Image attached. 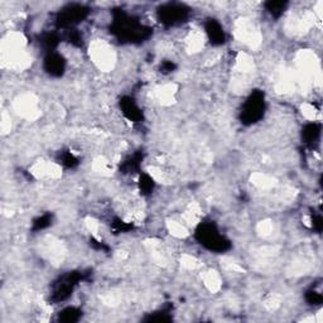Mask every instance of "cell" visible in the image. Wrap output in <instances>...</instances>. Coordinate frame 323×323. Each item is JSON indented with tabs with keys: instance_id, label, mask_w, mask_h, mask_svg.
<instances>
[{
	"instance_id": "cell-3",
	"label": "cell",
	"mask_w": 323,
	"mask_h": 323,
	"mask_svg": "<svg viewBox=\"0 0 323 323\" xmlns=\"http://www.w3.org/2000/svg\"><path fill=\"white\" fill-rule=\"evenodd\" d=\"M266 104L265 95L263 91L254 90L250 95L246 98L245 103L243 104L240 113V120L244 125H253L258 123L265 113Z\"/></svg>"
},
{
	"instance_id": "cell-6",
	"label": "cell",
	"mask_w": 323,
	"mask_h": 323,
	"mask_svg": "<svg viewBox=\"0 0 323 323\" xmlns=\"http://www.w3.org/2000/svg\"><path fill=\"white\" fill-rule=\"evenodd\" d=\"M158 19L165 27H174L187 22L191 15V9L180 3H165L158 8Z\"/></svg>"
},
{
	"instance_id": "cell-14",
	"label": "cell",
	"mask_w": 323,
	"mask_h": 323,
	"mask_svg": "<svg viewBox=\"0 0 323 323\" xmlns=\"http://www.w3.org/2000/svg\"><path fill=\"white\" fill-rule=\"evenodd\" d=\"M265 9L268 10L269 14L274 18H279L284 12H286L287 7H288V2H274V0H269L264 4Z\"/></svg>"
},
{
	"instance_id": "cell-15",
	"label": "cell",
	"mask_w": 323,
	"mask_h": 323,
	"mask_svg": "<svg viewBox=\"0 0 323 323\" xmlns=\"http://www.w3.org/2000/svg\"><path fill=\"white\" fill-rule=\"evenodd\" d=\"M52 218L53 216L51 215V213H44V215L38 216V217L33 221L32 230L38 233V231H42L44 230V228L50 227V226L52 225Z\"/></svg>"
},
{
	"instance_id": "cell-9",
	"label": "cell",
	"mask_w": 323,
	"mask_h": 323,
	"mask_svg": "<svg viewBox=\"0 0 323 323\" xmlns=\"http://www.w3.org/2000/svg\"><path fill=\"white\" fill-rule=\"evenodd\" d=\"M205 30L211 44L221 45L226 42L225 30L218 20L207 19V22L205 23Z\"/></svg>"
},
{
	"instance_id": "cell-2",
	"label": "cell",
	"mask_w": 323,
	"mask_h": 323,
	"mask_svg": "<svg viewBox=\"0 0 323 323\" xmlns=\"http://www.w3.org/2000/svg\"><path fill=\"white\" fill-rule=\"evenodd\" d=\"M195 238L201 245L213 253H225L230 250V240L225 238L213 221H203L197 226Z\"/></svg>"
},
{
	"instance_id": "cell-20",
	"label": "cell",
	"mask_w": 323,
	"mask_h": 323,
	"mask_svg": "<svg viewBox=\"0 0 323 323\" xmlns=\"http://www.w3.org/2000/svg\"><path fill=\"white\" fill-rule=\"evenodd\" d=\"M306 299L309 304H321L322 302V296L316 291H309L307 292Z\"/></svg>"
},
{
	"instance_id": "cell-5",
	"label": "cell",
	"mask_w": 323,
	"mask_h": 323,
	"mask_svg": "<svg viewBox=\"0 0 323 323\" xmlns=\"http://www.w3.org/2000/svg\"><path fill=\"white\" fill-rule=\"evenodd\" d=\"M90 9L82 4H68L60 9L56 15V25L62 29H72L87 18Z\"/></svg>"
},
{
	"instance_id": "cell-13",
	"label": "cell",
	"mask_w": 323,
	"mask_h": 323,
	"mask_svg": "<svg viewBox=\"0 0 323 323\" xmlns=\"http://www.w3.org/2000/svg\"><path fill=\"white\" fill-rule=\"evenodd\" d=\"M138 186L142 195L148 196L151 195V193L154 191V188H156V182H154L152 175L147 174V173H143V174H141V177H139Z\"/></svg>"
},
{
	"instance_id": "cell-16",
	"label": "cell",
	"mask_w": 323,
	"mask_h": 323,
	"mask_svg": "<svg viewBox=\"0 0 323 323\" xmlns=\"http://www.w3.org/2000/svg\"><path fill=\"white\" fill-rule=\"evenodd\" d=\"M80 313H81L80 309L75 308V307H68V308H65L60 313V321L67 322V323L76 322L78 321Z\"/></svg>"
},
{
	"instance_id": "cell-17",
	"label": "cell",
	"mask_w": 323,
	"mask_h": 323,
	"mask_svg": "<svg viewBox=\"0 0 323 323\" xmlns=\"http://www.w3.org/2000/svg\"><path fill=\"white\" fill-rule=\"evenodd\" d=\"M66 38H67L68 43L75 45V47H81V45L83 44L82 34L80 33V30L75 29V28H72V29H67Z\"/></svg>"
},
{
	"instance_id": "cell-23",
	"label": "cell",
	"mask_w": 323,
	"mask_h": 323,
	"mask_svg": "<svg viewBox=\"0 0 323 323\" xmlns=\"http://www.w3.org/2000/svg\"><path fill=\"white\" fill-rule=\"evenodd\" d=\"M90 244L96 249V250H101V251H108L109 250V248L105 245V244L101 243V241H99V240H95V239H91Z\"/></svg>"
},
{
	"instance_id": "cell-19",
	"label": "cell",
	"mask_w": 323,
	"mask_h": 323,
	"mask_svg": "<svg viewBox=\"0 0 323 323\" xmlns=\"http://www.w3.org/2000/svg\"><path fill=\"white\" fill-rule=\"evenodd\" d=\"M111 226H113L114 231H116V233H128V231L133 230L134 227L133 223L126 222V221L121 220V218H115L113 223H111Z\"/></svg>"
},
{
	"instance_id": "cell-12",
	"label": "cell",
	"mask_w": 323,
	"mask_h": 323,
	"mask_svg": "<svg viewBox=\"0 0 323 323\" xmlns=\"http://www.w3.org/2000/svg\"><path fill=\"white\" fill-rule=\"evenodd\" d=\"M60 40L61 38L58 37L57 33L47 32V33H43V34L39 37V44L42 45V47L44 48L48 53H50V52H55L57 45L60 44Z\"/></svg>"
},
{
	"instance_id": "cell-11",
	"label": "cell",
	"mask_w": 323,
	"mask_h": 323,
	"mask_svg": "<svg viewBox=\"0 0 323 323\" xmlns=\"http://www.w3.org/2000/svg\"><path fill=\"white\" fill-rule=\"evenodd\" d=\"M142 162H143V153H142V152H135V153L129 156L126 159H124V162L121 163V173H124V174H130V173L138 172L139 168H141L142 165Z\"/></svg>"
},
{
	"instance_id": "cell-7",
	"label": "cell",
	"mask_w": 323,
	"mask_h": 323,
	"mask_svg": "<svg viewBox=\"0 0 323 323\" xmlns=\"http://www.w3.org/2000/svg\"><path fill=\"white\" fill-rule=\"evenodd\" d=\"M43 68L52 77H61L66 71V60L57 52H50L43 61Z\"/></svg>"
},
{
	"instance_id": "cell-10",
	"label": "cell",
	"mask_w": 323,
	"mask_h": 323,
	"mask_svg": "<svg viewBox=\"0 0 323 323\" xmlns=\"http://www.w3.org/2000/svg\"><path fill=\"white\" fill-rule=\"evenodd\" d=\"M319 136H321V125L317 123H309L304 125L302 129V139H303L304 144L309 147H313L318 142Z\"/></svg>"
},
{
	"instance_id": "cell-1",
	"label": "cell",
	"mask_w": 323,
	"mask_h": 323,
	"mask_svg": "<svg viewBox=\"0 0 323 323\" xmlns=\"http://www.w3.org/2000/svg\"><path fill=\"white\" fill-rule=\"evenodd\" d=\"M110 32L120 42L141 43L151 37L153 29L142 24L138 18L128 14L125 10L114 9Z\"/></svg>"
},
{
	"instance_id": "cell-18",
	"label": "cell",
	"mask_w": 323,
	"mask_h": 323,
	"mask_svg": "<svg viewBox=\"0 0 323 323\" xmlns=\"http://www.w3.org/2000/svg\"><path fill=\"white\" fill-rule=\"evenodd\" d=\"M60 163L62 165H65L66 168H75L78 165V159L76 158L75 154H72L68 151H65L62 153H60Z\"/></svg>"
},
{
	"instance_id": "cell-21",
	"label": "cell",
	"mask_w": 323,
	"mask_h": 323,
	"mask_svg": "<svg viewBox=\"0 0 323 323\" xmlns=\"http://www.w3.org/2000/svg\"><path fill=\"white\" fill-rule=\"evenodd\" d=\"M175 70V63L172 61H163L161 65L162 73H170Z\"/></svg>"
},
{
	"instance_id": "cell-8",
	"label": "cell",
	"mask_w": 323,
	"mask_h": 323,
	"mask_svg": "<svg viewBox=\"0 0 323 323\" xmlns=\"http://www.w3.org/2000/svg\"><path fill=\"white\" fill-rule=\"evenodd\" d=\"M120 109L123 115L131 123H139L143 120V111L139 108L136 101L130 96H124L120 100Z\"/></svg>"
},
{
	"instance_id": "cell-22",
	"label": "cell",
	"mask_w": 323,
	"mask_h": 323,
	"mask_svg": "<svg viewBox=\"0 0 323 323\" xmlns=\"http://www.w3.org/2000/svg\"><path fill=\"white\" fill-rule=\"evenodd\" d=\"M322 226H323V222H322L321 215L312 216V227H313L317 233H321Z\"/></svg>"
},
{
	"instance_id": "cell-4",
	"label": "cell",
	"mask_w": 323,
	"mask_h": 323,
	"mask_svg": "<svg viewBox=\"0 0 323 323\" xmlns=\"http://www.w3.org/2000/svg\"><path fill=\"white\" fill-rule=\"evenodd\" d=\"M82 279L83 274L80 271H70L61 275L51 287V301L55 303L66 301Z\"/></svg>"
}]
</instances>
